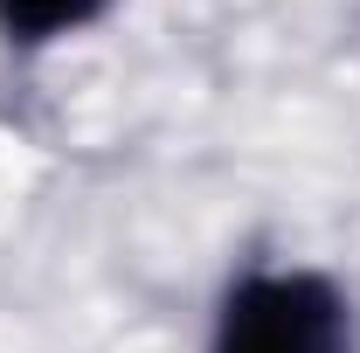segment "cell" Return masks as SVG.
Listing matches in <instances>:
<instances>
[{"instance_id":"6da1fadb","label":"cell","mask_w":360,"mask_h":353,"mask_svg":"<svg viewBox=\"0 0 360 353\" xmlns=\"http://www.w3.org/2000/svg\"><path fill=\"white\" fill-rule=\"evenodd\" d=\"M208 353H360L354 298L312 264H257L222 291Z\"/></svg>"},{"instance_id":"7a4b0ae2","label":"cell","mask_w":360,"mask_h":353,"mask_svg":"<svg viewBox=\"0 0 360 353\" xmlns=\"http://www.w3.org/2000/svg\"><path fill=\"white\" fill-rule=\"evenodd\" d=\"M118 0H0V42L7 49H56L97 28Z\"/></svg>"}]
</instances>
